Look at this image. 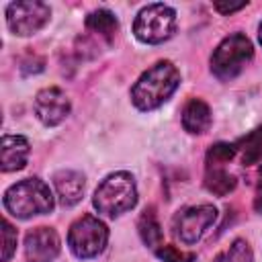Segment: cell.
Here are the masks:
<instances>
[{
    "label": "cell",
    "mask_w": 262,
    "mask_h": 262,
    "mask_svg": "<svg viewBox=\"0 0 262 262\" xmlns=\"http://www.w3.org/2000/svg\"><path fill=\"white\" fill-rule=\"evenodd\" d=\"M235 149L242 151V162L246 166L248 164H256L262 158V127H258L252 133H248L239 141V147H235Z\"/></svg>",
    "instance_id": "17"
},
{
    "label": "cell",
    "mask_w": 262,
    "mask_h": 262,
    "mask_svg": "<svg viewBox=\"0 0 262 262\" xmlns=\"http://www.w3.org/2000/svg\"><path fill=\"white\" fill-rule=\"evenodd\" d=\"M258 174H260V182H262V166H260V170H258Z\"/></svg>",
    "instance_id": "25"
},
{
    "label": "cell",
    "mask_w": 262,
    "mask_h": 262,
    "mask_svg": "<svg viewBox=\"0 0 262 262\" xmlns=\"http://www.w3.org/2000/svg\"><path fill=\"white\" fill-rule=\"evenodd\" d=\"M108 242V227L94 215L78 217L68 231V246L72 254L80 260H88L98 256Z\"/></svg>",
    "instance_id": "6"
},
{
    "label": "cell",
    "mask_w": 262,
    "mask_h": 262,
    "mask_svg": "<svg viewBox=\"0 0 262 262\" xmlns=\"http://www.w3.org/2000/svg\"><path fill=\"white\" fill-rule=\"evenodd\" d=\"M254 209L258 213H262V182H260V186L256 190V196H254Z\"/></svg>",
    "instance_id": "23"
},
{
    "label": "cell",
    "mask_w": 262,
    "mask_h": 262,
    "mask_svg": "<svg viewBox=\"0 0 262 262\" xmlns=\"http://www.w3.org/2000/svg\"><path fill=\"white\" fill-rule=\"evenodd\" d=\"M94 209L104 217H119L131 211L137 205V186L135 178L129 172H113L108 174L94 190L92 196Z\"/></svg>",
    "instance_id": "3"
},
{
    "label": "cell",
    "mask_w": 262,
    "mask_h": 262,
    "mask_svg": "<svg viewBox=\"0 0 262 262\" xmlns=\"http://www.w3.org/2000/svg\"><path fill=\"white\" fill-rule=\"evenodd\" d=\"M4 207L16 219H31L53 211V194L41 178H25L4 192Z\"/></svg>",
    "instance_id": "2"
},
{
    "label": "cell",
    "mask_w": 262,
    "mask_h": 262,
    "mask_svg": "<svg viewBox=\"0 0 262 262\" xmlns=\"http://www.w3.org/2000/svg\"><path fill=\"white\" fill-rule=\"evenodd\" d=\"M215 219H217V209L213 205L184 207L174 215V221H172L174 233L182 244L192 246L207 233V229L215 223Z\"/></svg>",
    "instance_id": "8"
},
{
    "label": "cell",
    "mask_w": 262,
    "mask_h": 262,
    "mask_svg": "<svg viewBox=\"0 0 262 262\" xmlns=\"http://www.w3.org/2000/svg\"><path fill=\"white\" fill-rule=\"evenodd\" d=\"M16 229L10 225L8 219L2 221V262H8L16 250Z\"/></svg>",
    "instance_id": "20"
},
{
    "label": "cell",
    "mask_w": 262,
    "mask_h": 262,
    "mask_svg": "<svg viewBox=\"0 0 262 262\" xmlns=\"http://www.w3.org/2000/svg\"><path fill=\"white\" fill-rule=\"evenodd\" d=\"M254 57L252 41L244 33H233L225 37L211 55V72L219 80H231L235 78Z\"/></svg>",
    "instance_id": "4"
},
{
    "label": "cell",
    "mask_w": 262,
    "mask_h": 262,
    "mask_svg": "<svg viewBox=\"0 0 262 262\" xmlns=\"http://www.w3.org/2000/svg\"><path fill=\"white\" fill-rule=\"evenodd\" d=\"M51 18V8L41 0H18L6 6V27L18 37L39 33Z\"/></svg>",
    "instance_id": "7"
},
{
    "label": "cell",
    "mask_w": 262,
    "mask_h": 262,
    "mask_svg": "<svg viewBox=\"0 0 262 262\" xmlns=\"http://www.w3.org/2000/svg\"><path fill=\"white\" fill-rule=\"evenodd\" d=\"M53 186L61 207H74L84 194L86 178L78 170H59L53 174Z\"/></svg>",
    "instance_id": "11"
},
{
    "label": "cell",
    "mask_w": 262,
    "mask_h": 262,
    "mask_svg": "<svg viewBox=\"0 0 262 262\" xmlns=\"http://www.w3.org/2000/svg\"><path fill=\"white\" fill-rule=\"evenodd\" d=\"M29 141L23 135H4L0 143V168L2 172H16L27 166Z\"/></svg>",
    "instance_id": "12"
},
{
    "label": "cell",
    "mask_w": 262,
    "mask_h": 262,
    "mask_svg": "<svg viewBox=\"0 0 262 262\" xmlns=\"http://www.w3.org/2000/svg\"><path fill=\"white\" fill-rule=\"evenodd\" d=\"M258 39H260V43H262V23H260V27H258Z\"/></svg>",
    "instance_id": "24"
},
{
    "label": "cell",
    "mask_w": 262,
    "mask_h": 262,
    "mask_svg": "<svg viewBox=\"0 0 262 262\" xmlns=\"http://www.w3.org/2000/svg\"><path fill=\"white\" fill-rule=\"evenodd\" d=\"M213 6H215V10L221 12V14H231V12H237V10L246 8L248 2H246V0H239V2H215Z\"/></svg>",
    "instance_id": "22"
},
{
    "label": "cell",
    "mask_w": 262,
    "mask_h": 262,
    "mask_svg": "<svg viewBox=\"0 0 262 262\" xmlns=\"http://www.w3.org/2000/svg\"><path fill=\"white\" fill-rule=\"evenodd\" d=\"M180 86V72L178 68L168 61H156L147 68L131 88V102L139 111H154L162 106Z\"/></svg>",
    "instance_id": "1"
},
{
    "label": "cell",
    "mask_w": 262,
    "mask_h": 262,
    "mask_svg": "<svg viewBox=\"0 0 262 262\" xmlns=\"http://www.w3.org/2000/svg\"><path fill=\"white\" fill-rule=\"evenodd\" d=\"M176 31V10L168 4L156 2L143 6L133 20V35L147 45L168 41Z\"/></svg>",
    "instance_id": "5"
},
{
    "label": "cell",
    "mask_w": 262,
    "mask_h": 262,
    "mask_svg": "<svg viewBox=\"0 0 262 262\" xmlns=\"http://www.w3.org/2000/svg\"><path fill=\"white\" fill-rule=\"evenodd\" d=\"M211 123H213L211 108L205 100L190 98L184 104V108H182V127H184V131H188L192 135H201V133L209 131Z\"/></svg>",
    "instance_id": "13"
},
{
    "label": "cell",
    "mask_w": 262,
    "mask_h": 262,
    "mask_svg": "<svg viewBox=\"0 0 262 262\" xmlns=\"http://www.w3.org/2000/svg\"><path fill=\"white\" fill-rule=\"evenodd\" d=\"M156 256L162 262H194V254L182 252V250H178L174 246H160L156 250Z\"/></svg>",
    "instance_id": "21"
},
{
    "label": "cell",
    "mask_w": 262,
    "mask_h": 262,
    "mask_svg": "<svg viewBox=\"0 0 262 262\" xmlns=\"http://www.w3.org/2000/svg\"><path fill=\"white\" fill-rule=\"evenodd\" d=\"M117 18L111 10L106 8H98V10H92L88 16H86V29L104 37L106 41H113L115 37V31H117Z\"/></svg>",
    "instance_id": "15"
},
{
    "label": "cell",
    "mask_w": 262,
    "mask_h": 262,
    "mask_svg": "<svg viewBox=\"0 0 262 262\" xmlns=\"http://www.w3.org/2000/svg\"><path fill=\"white\" fill-rule=\"evenodd\" d=\"M213 262H254V254L246 239H233L229 248L213 258Z\"/></svg>",
    "instance_id": "18"
},
{
    "label": "cell",
    "mask_w": 262,
    "mask_h": 262,
    "mask_svg": "<svg viewBox=\"0 0 262 262\" xmlns=\"http://www.w3.org/2000/svg\"><path fill=\"white\" fill-rule=\"evenodd\" d=\"M237 180L223 166H207L205 172V188L217 196H225L235 188Z\"/></svg>",
    "instance_id": "14"
},
{
    "label": "cell",
    "mask_w": 262,
    "mask_h": 262,
    "mask_svg": "<svg viewBox=\"0 0 262 262\" xmlns=\"http://www.w3.org/2000/svg\"><path fill=\"white\" fill-rule=\"evenodd\" d=\"M137 229H139V235L147 248H158L162 244V227L158 223L154 207H149L141 213V217L137 221Z\"/></svg>",
    "instance_id": "16"
},
{
    "label": "cell",
    "mask_w": 262,
    "mask_h": 262,
    "mask_svg": "<svg viewBox=\"0 0 262 262\" xmlns=\"http://www.w3.org/2000/svg\"><path fill=\"white\" fill-rule=\"evenodd\" d=\"M59 250H61V242L53 227H35L25 237L27 262H53Z\"/></svg>",
    "instance_id": "10"
},
{
    "label": "cell",
    "mask_w": 262,
    "mask_h": 262,
    "mask_svg": "<svg viewBox=\"0 0 262 262\" xmlns=\"http://www.w3.org/2000/svg\"><path fill=\"white\" fill-rule=\"evenodd\" d=\"M235 145L231 143H215L207 151V166H223L235 156Z\"/></svg>",
    "instance_id": "19"
},
{
    "label": "cell",
    "mask_w": 262,
    "mask_h": 262,
    "mask_svg": "<svg viewBox=\"0 0 262 262\" xmlns=\"http://www.w3.org/2000/svg\"><path fill=\"white\" fill-rule=\"evenodd\" d=\"M33 108H35L37 119L45 127H55L68 119V115L72 111V102L61 88L49 86V88H43L37 92Z\"/></svg>",
    "instance_id": "9"
}]
</instances>
